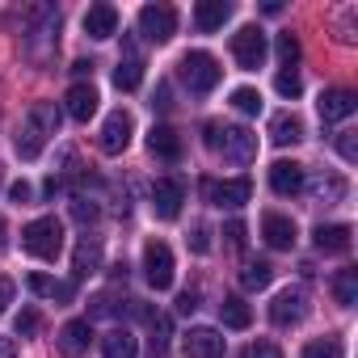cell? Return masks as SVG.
<instances>
[{
  "label": "cell",
  "instance_id": "6da1fadb",
  "mask_svg": "<svg viewBox=\"0 0 358 358\" xmlns=\"http://www.w3.org/2000/svg\"><path fill=\"white\" fill-rule=\"evenodd\" d=\"M59 118H64V110H59L55 101H34L30 114H26L22 127H17V139H13L17 156H22V160H38L43 148H47V139L59 131Z\"/></svg>",
  "mask_w": 358,
  "mask_h": 358
},
{
  "label": "cell",
  "instance_id": "7a4b0ae2",
  "mask_svg": "<svg viewBox=\"0 0 358 358\" xmlns=\"http://www.w3.org/2000/svg\"><path fill=\"white\" fill-rule=\"evenodd\" d=\"M207 148L220 152L224 160L232 164H249L257 156V135H249L245 127H232V122H207Z\"/></svg>",
  "mask_w": 358,
  "mask_h": 358
},
{
  "label": "cell",
  "instance_id": "3957f363",
  "mask_svg": "<svg viewBox=\"0 0 358 358\" xmlns=\"http://www.w3.org/2000/svg\"><path fill=\"white\" fill-rule=\"evenodd\" d=\"M22 249L38 262H55L59 249H64V224L55 215H43V220H30L22 228Z\"/></svg>",
  "mask_w": 358,
  "mask_h": 358
},
{
  "label": "cell",
  "instance_id": "277c9868",
  "mask_svg": "<svg viewBox=\"0 0 358 358\" xmlns=\"http://www.w3.org/2000/svg\"><path fill=\"white\" fill-rule=\"evenodd\" d=\"M177 72H182V80H186L190 93H211L224 80V68H220V59L211 51H186Z\"/></svg>",
  "mask_w": 358,
  "mask_h": 358
},
{
  "label": "cell",
  "instance_id": "5b68a950",
  "mask_svg": "<svg viewBox=\"0 0 358 358\" xmlns=\"http://www.w3.org/2000/svg\"><path fill=\"white\" fill-rule=\"evenodd\" d=\"M232 59H236L245 72L262 68V59H266V30H262V26H241V30L232 34Z\"/></svg>",
  "mask_w": 358,
  "mask_h": 358
},
{
  "label": "cell",
  "instance_id": "8992f818",
  "mask_svg": "<svg viewBox=\"0 0 358 358\" xmlns=\"http://www.w3.org/2000/svg\"><path fill=\"white\" fill-rule=\"evenodd\" d=\"M177 30V9L173 5H143L139 9V34L148 43H169Z\"/></svg>",
  "mask_w": 358,
  "mask_h": 358
},
{
  "label": "cell",
  "instance_id": "52a82bcc",
  "mask_svg": "<svg viewBox=\"0 0 358 358\" xmlns=\"http://www.w3.org/2000/svg\"><path fill=\"white\" fill-rule=\"evenodd\" d=\"M143 278L156 291H169L173 287V253H169L164 241H148L143 245Z\"/></svg>",
  "mask_w": 358,
  "mask_h": 358
},
{
  "label": "cell",
  "instance_id": "ba28073f",
  "mask_svg": "<svg viewBox=\"0 0 358 358\" xmlns=\"http://www.w3.org/2000/svg\"><path fill=\"white\" fill-rule=\"evenodd\" d=\"M203 194L211 207H245L253 199V182L249 177H228V182H203Z\"/></svg>",
  "mask_w": 358,
  "mask_h": 358
},
{
  "label": "cell",
  "instance_id": "9c48e42d",
  "mask_svg": "<svg viewBox=\"0 0 358 358\" xmlns=\"http://www.w3.org/2000/svg\"><path fill=\"white\" fill-rule=\"evenodd\" d=\"M182 203H186V186L177 182V177H160L152 186V211L156 220H177L182 215Z\"/></svg>",
  "mask_w": 358,
  "mask_h": 358
},
{
  "label": "cell",
  "instance_id": "30bf717a",
  "mask_svg": "<svg viewBox=\"0 0 358 358\" xmlns=\"http://www.w3.org/2000/svg\"><path fill=\"white\" fill-rule=\"evenodd\" d=\"M131 135H135V118L127 110H114L106 122H101V152L106 156H118L131 148Z\"/></svg>",
  "mask_w": 358,
  "mask_h": 358
},
{
  "label": "cell",
  "instance_id": "8fae6325",
  "mask_svg": "<svg viewBox=\"0 0 358 358\" xmlns=\"http://www.w3.org/2000/svg\"><path fill=\"white\" fill-rule=\"evenodd\" d=\"M303 316H308V295H303L299 287H287V291L274 295V303H270V320H274V324L287 329V324H299Z\"/></svg>",
  "mask_w": 358,
  "mask_h": 358
},
{
  "label": "cell",
  "instance_id": "7c38bea8",
  "mask_svg": "<svg viewBox=\"0 0 358 358\" xmlns=\"http://www.w3.org/2000/svg\"><path fill=\"white\" fill-rule=\"evenodd\" d=\"M303 164L299 160H274L270 164V190L274 194H282V199H291V194H299L303 190Z\"/></svg>",
  "mask_w": 358,
  "mask_h": 358
},
{
  "label": "cell",
  "instance_id": "4fadbf2b",
  "mask_svg": "<svg viewBox=\"0 0 358 358\" xmlns=\"http://www.w3.org/2000/svg\"><path fill=\"white\" fill-rule=\"evenodd\" d=\"M316 110H320L324 122H341V118H350L358 110V93L354 89H324L320 101H316Z\"/></svg>",
  "mask_w": 358,
  "mask_h": 358
},
{
  "label": "cell",
  "instance_id": "5bb4252c",
  "mask_svg": "<svg viewBox=\"0 0 358 358\" xmlns=\"http://www.w3.org/2000/svg\"><path fill=\"white\" fill-rule=\"evenodd\" d=\"M97 101H101V97H97V89H93V85H85V80H76V85L68 89V97H64V110H68L76 122H89V118L97 114Z\"/></svg>",
  "mask_w": 358,
  "mask_h": 358
},
{
  "label": "cell",
  "instance_id": "9a60e30c",
  "mask_svg": "<svg viewBox=\"0 0 358 358\" xmlns=\"http://www.w3.org/2000/svg\"><path fill=\"white\" fill-rule=\"evenodd\" d=\"M85 34L89 38H114L118 34V9L114 5H93L89 13H85Z\"/></svg>",
  "mask_w": 358,
  "mask_h": 358
},
{
  "label": "cell",
  "instance_id": "2e32d148",
  "mask_svg": "<svg viewBox=\"0 0 358 358\" xmlns=\"http://www.w3.org/2000/svg\"><path fill=\"white\" fill-rule=\"evenodd\" d=\"M139 80H143V59H139L135 43L127 38V55H122V59H118V68H114V85H118L122 93H135V89H139Z\"/></svg>",
  "mask_w": 358,
  "mask_h": 358
},
{
  "label": "cell",
  "instance_id": "e0dca14e",
  "mask_svg": "<svg viewBox=\"0 0 358 358\" xmlns=\"http://www.w3.org/2000/svg\"><path fill=\"white\" fill-rule=\"evenodd\" d=\"M350 236H354V228L350 224H320L316 232H312V241H316V249L320 253H350Z\"/></svg>",
  "mask_w": 358,
  "mask_h": 358
},
{
  "label": "cell",
  "instance_id": "ac0fdd59",
  "mask_svg": "<svg viewBox=\"0 0 358 358\" xmlns=\"http://www.w3.org/2000/svg\"><path fill=\"white\" fill-rule=\"evenodd\" d=\"M186 358H224V337L215 329H190L186 333Z\"/></svg>",
  "mask_w": 358,
  "mask_h": 358
},
{
  "label": "cell",
  "instance_id": "d6986e66",
  "mask_svg": "<svg viewBox=\"0 0 358 358\" xmlns=\"http://www.w3.org/2000/svg\"><path fill=\"white\" fill-rule=\"evenodd\" d=\"M262 236H266V245H270V249H291V245H295V220H287V215L270 211V215L262 220Z\"/></svg>",
  "mask_w": 358,
  "mask_h": 358
},
{
  "label": "cell",
  "instance_id": "ffe728a7",
  "mask_svg": "<svg viewBox=\"0 0 358 358\" xmlns=\"http://www.w3.org/2000/svg\"><path fill=\"white\" fill-rule=\"evenodd\" d=\"M89 341H93L89 320H68V324L59 329V354H68V358H80V354L89 350Z\"/></svg>",
  "mask_w": 358,
  "mask_h": 358
},
{
  "label": "cell",
  "instance_id": "44dd1931",
  "mask_svg": "<svg viewBox=\"0 0 358 358\" xmlns=\"http://www.w3.org/2000/svg\"><path fill=\"white\" fill-rule=\"evenodd\" d=\"M228 17H232V5H228V0H199V9H194V26H199L203 34L224 30Z\"/></svg>",
  "mask_w": 358,
  "mask_h": 358
},
{
  "label": "cell",
  "instance_id": "7402d4cb",
  "mask_svg": "<svg viewBox=\"0 0 358 358\" xmlns=\"http://www.w3.org/2000/svg\"><path fill=\"white\" fill-rule=\"evenodd\" d=\"M148 148H152V156H160V160H182V135H177L173 127H152L148 131Z\"/></svg>",
  "mask_w": 358,
  "mask_h": 358
},
{
  "label": "cell",
  "instance_id": "603a6c76",
  "mask_svg": "<svg viewBox=\"0 0 358 358\" xmlns=\"http://www.w3.org/2000/svg\"><path fill=\"white\" fill-rule=\"evenodd\" d=\"M72 270H76V278H89L101 270V241L97 236H80V245L72 253Z\"/></svg>",
  "mask_w": 358,
  "mask_h": 358
},
{
  "label": "cell",
  "instance_id": "cb8c5ba5",
  "mask_svg": "<svg viewBox=\"0 0 358 358\" xmlns=\"http://www.w3.org/2000/svg\"><path fill=\"white\" fill-rule=\"evenodd\" d=\"M270 139H274L278 148L299 143V139H303V122H299L291 110H282V114H274V118H270Z\"/></svg>",
  "mask_w": 358,
  "mask_h": 358
},
{
  "label": "cell",
  "instance_id": "d4e9b609",
  "mask_svg": "<svg viewBox=\"0 0 358 358\" xmlns=\"http://www.w3.org/2000/svg\"><path fill=\"white\" fill-rule=\"evenodd\" d=\"M101 354H106V358H135V354H139V341H135L127 329H110V333L101 337Z\"/></svg>",
  "mask_w": 358,
  "mask_h": 358
},
{
  "label": "cell",
  "instance_id": "484cf974",
  "mask_svg": "<svg viewBox=\"0 0 358 358\" xmlns=\"http://www.w3.org/2000/svg\"><path fill=\"white\" fill-rule=\"evenodd\" d=\"M148 324H152V337H148V354H152V358H164V354H169V337H173V316L156 312Z\"/></svg>",
  "mask_w": 358,
  "mask_h": 358
},
{
  "label": "cell",
  "instance_id": "4316f807",
  "mask_svg": "<svg viewBox=\"0 0 358 358\" xmlns=\"http://www.w3.org/2000/svg\"><path fill=\"white\" fill-rule=\"evenodd\" d=\"M26 287H30L34 295H47V299H64V303L72 299V282H55V278H47V274H38V270L26 278Z\"/></svg>",
  "mask_w": 358,
  "mask_h": 358
},
{
  "label": "cell",
  "instance_id": "83f0119b",
  "mask_svg": "<svg viewBox=\"0 0 358 358\" xmlns=\"http://www.w3.org/2000/svg\"><path fill=\"white\" fill-rule=\"evenodd\" d=\"M220 316H224V324H228V329H249V324H253V308H249L241 295L224 299V303H220Z\"/></svg>",
  "mask_w": 358,
  "mask_h": 358
},
{
  "label": "cell",
  "instance_id": "f1b7e54d",
  "mask_svg": "<svg viewBox=\"0 0 358 358\" xmlns=\"http://www.w3.org/2000/svg\"><path fill=\"white\" fill-rule=\"evenodd\" d=\"M270 278H274V266H270V262H249V266L241 270V287H245V291H266Z\"/></svg>",
  "mask_w": 358,
  "mask_h": 358
},
{
  "label": "cell",
  "instance_id": "f546056e",
  "mask_svg": "<svg viewBox=\"0 0 358 358\" xmlns=\"http://www.w3.org/2000/svg\"><path fill=\"white\" fill-rule=\"evenodd\" d=\"M333 299L341 308H354V299H358V270H341L333 278Z\"/></svg>",
  "mask_w": 358,
  "mask_h": 358
},
{
  "label": "cell",
  "instance_id": "4dcf8cb0",
  "mask_svg": "<svg viewBox=\"0 0 358 358\" xmlns=\"http://www.w3.org/2000/svg\"><path fill=\"white\" fill-rule=\"evenodd\" d=\"M232 106H236V114H245V118H253V114H262V93L257 89H232Z\"/></svg>",
  "mask_w": 358,
  "mask_h": 358
},
{
  "label": "cell",
  "instance_id": "1f68e13d",
  "mask_svg": "<svg viewBox=\"0 0 358 358\" xmlns=\"http://www.w3.org/2000/svg\"><path fill=\"white\" fill-rule=\"evenodd\" d=\"M303 358H345V350H341V341H337V337H324V341L303 345Z\"/></svg>",
  "mask_w": 358,
  "mask_h": 358
},
{
  "label": "cell",
  "instance_id": "d6a6232c",
  "mask_svg": "<svg viewBox=\"0 0 358 358\" xmlns=\"http://www.w3.org/2000/svg\"><path fill=\"white\" fill-rule=\"evenodd\" d=\"M89 316H118V291H101L89 299Z\"/></svg>",
  "mask_w": 358,
  "mask_h": 358
},
{
  "label": "cell",
  "instance_id": "836d02e7",
  "mask_svg": "<svg viewBox=\"0 0 358 358\" xmlns=\"http://www.w3.org/2000/svg\"><path fill=\"white\" fill-rule=\"evenodd\" d=\"M278 59H282V68H295V59H299V38L287 30V34H278Z\"/></svg>",
  "mask_w": 358,
  "mask_h": 358
},
{
  "label": "cell",
  "instance_id": "e575fe53",
  "mask_svg": "<svg viewBox=\"0 0 358 358\" xmlns=\"http://www.w3.org/2000/svg\"><path fill=\"white\" fill-rule=\"evenodd\" d=\"M97 215H101V207H97L93 199H80V194L72 199V220H76V224H93Z\"/></svg>",
  "mask_w": 358,
  "mask_h": 358
},
{
  "label": "cell",
  "instance_id": "d590c367",
  "mask_svg": "<svg viewBox=\"0 0 358 358\" xmlns=\"http://www.w3.org/2000/svg\"><path fill=\"white\" fill-rule=\"evenodd\" d=\"M316 199H324V203H341V199H345V182H341V177H324V182L316 186Z\"/></svg>",
  "mask_w": 358,
  "mask_h": 358
},
{
  "label": "cell",
  "instance_id": "8d00e7d4",
  "mask_svg": "<svg viewBox=\"0 0 358 358\" xmlns=\"http://www.w3.org/2000/svg\"><path fill=\"white\" fill-rule=\"evenodd\" d=\"M337 152H341L345 164H354L358 160V135L354 131H337Z\"/></svg>",
  "mask_w": 358,
  "mask_h": 358
},
{
  "label": "cell",
  "instance_id": "74e56055",
  "mask_svg": "<svg viewBox=\"0 0 358 358\" xmlns=\"http://www.w3.org/2000/svg\"><path fill=\"white\" fill-rule=\"evenodd\" d=\"M274 89H278L282 97H299V93H303V85H299L295 72H278V76H274Z\"/></svg>",
  "mask_w": 358,
  "mask_h": 358
},
{
  "label": "cell",
  "instance_id": "f35d334b",
  "mask_svg": "<svg viewBox=\"0 0 358 358\" xmlns=\"http://www.w3.org/2000/svg\"><path fill=\"white\" fill-rule=\"evenodd\" d=\"M241 358H282V350H278L274 341H253V345H245Z\"/></svg>",
  "mask_w": 358,
  "mask_h": 358
},
{
  "label": "cell",
  "instance_id": "ab89813d",
  "mask_svg": "<svg viewBox=\"0 0 358 358\" xmlns=\"http://www.w3.org/2000/svg\"><path fill=\"white\" fill-rule=\"evenodd\" d=\"M190 249H194V253H211V228H207V224H194Z\"/></svg>",
  "mask_w": 358,
  "mask_h": 358
},
{
  "label": "cell",
  "instance_id": "60d3db41",
  "mask_svg": "<svg viewBox=\"0 0 358 358\" xmlns=\"http://www.w3.org/2000/svg\"><path fill=\"white\" fill-rule=\"evenodd\" d=\"M245 232H249V228H245V220H232V224L224 228V236H228V245H232V249H245Z\"/></svg>",
  "mask_w": 358,
  "mask_h": 358
},
{
  "label": "cell",
  "instance_id": "b9f144b4",
  "mask_svg": "<svg viewBox=\"0 0 358 358\" xmlns=\"http://www.w3.org/2000/svg\"><path fill=\"white\" fill-rule=\"evenodd\" d=\"M17 333H22V337H34V333H38V312H34V308H26V312L17 316Z\"/></svg>",
  "mask_w": 358,
  "mask_h": 358
},
{
  "label": "cell",
  "instance_id": "7bdbcfd3",
  "mask_svg": "<svg viewBox=\"0 0 358 358\" xmlns=\"http://www.w3.org/2000/svg\"><path fill=\"white\" fill-rule=\"evenodd\" d=\"M152 106H156V110H169V106H173V89H169V80H160V85H156Z\"/></svg>",
  "mask_w": 358,
  "mask_h": 358
},
{
  "label": "cell",
  "instance_id": "ee69618b",
  "mask_svg": "<svg viewBox=\"0 0 358 358\" xmlns=\"http://www.w3.org/2000/svg\"><path fill=\"white\" fill-rule=\"evenodd\" d=\"M9 199H13V203H30V199H34V186H30V182H13V186H9Z\"/></svg>",
  "mask_w": 358,
  "mask_h": 358
},
{
  "label": "cell",
  "instance_id": "f6af8a7d",
  "mask_svg": "<svg viewBox=\"0 0 358 358\" xmlns=\"http://www.w3.org/2000/svg\"><path fill=\"white\" fill-rule=\"evenodd\" d=\"M194 308H199V291H182V295H177V312H186V316H190Z\"/></svg>",
  "mask_w": 358,
  "mask_h": 358
},
{
  "label": "cell",
  "instance_id": "bcb514c9",
  "mask_svg": "<svg viewBox=\"0 0 358 358\" xmlns=\"http://www.w3.org/2000/svg\"><path fill=\"white\" fill-rule=\"evenodd\" d=\"M9 303H13V282H9V278H0V312H5Z\"/></svg>",
  "mask_w": 358,
  "mask_h": 358
},
{
  "label": "cell",
  "instance_id": "7dc6e473",
  "mask_svg": "<svg viewBox=\"0 0 358 358\" xmlns=\"http://www.w3.org/2000/svg\"><path fill=\"white\" fill-rule=\"evenodd\" d=\"M0 358H17V345H13V337H0Z\"/></svg>",
  "mask_w": 358,
  "mask_h": 358
},
{
  "label": "cell",
  "instance_id": "c3c4849f",
  "mask_svg": "<svg viewBox=\"0 0 358 358\" xmlns=\"http://www.w3.org/2000/svg\"><path fill=\"white\" fill-rule=\"evenodd\" d=\"M43 190H47V194H51V199H55V194H59V190H64V182H59V177H47V182H43Z\"/></svg>",
  "mask_w": 358,
  "mask_h": 358
},
{
  "label": "cell",
  "instance_id": "681fc988",
  "mask_svg": "<svg viewBox=\"0 0 358 358\" xmlns=\"http://www.w3.org/2000/svg\"><path fill=\"white\" fill-rule=\"evenodd\" d=\"M72 72H76V76H89V72H93V64H89V59H76V64H72Z\"/></svg>",
  "mask_w": 358,
  "mask_h": 358
},
{
  "label": "cell",
  "instance_id": "f907efd6",
  "mask_svg": "<svg viewBox=\"0 0 358 358\" xmlns=\"http://www.w3.org/2000/svg\"><path fill=\"white\" fill-rule=\"evenodd\" d=\"M5 236H9V224H5V215H0V249H5V245H9Z\"/></svg>",
  "mask_w": 358,
  "mask_h": 358
},
{
  "label": "cell",
  "instance_id": "816d5d0a",
  "mask_svg": "<svg viewBox=\"0 0 358 358\" xmlns=\"http://www.w3.org/2000/svg\"><path fill=\"white\" fill-rule=\"evenodd\" d=\"M0 182H5V177H0Z\"/></svg>",
  "mask_w": 358,
  "mask_h": 358
}]
</instances>
